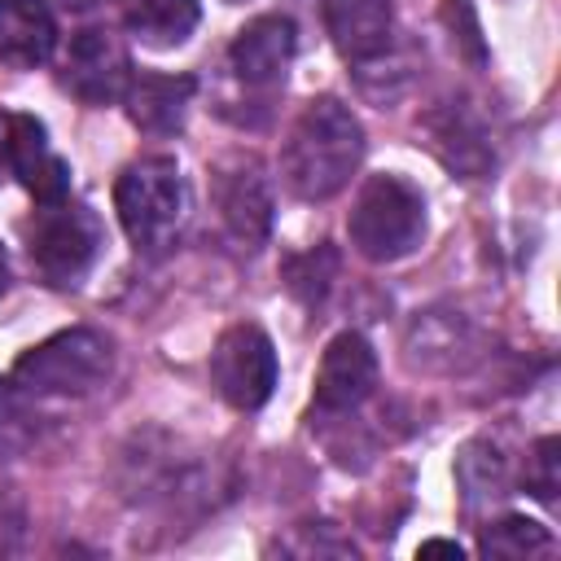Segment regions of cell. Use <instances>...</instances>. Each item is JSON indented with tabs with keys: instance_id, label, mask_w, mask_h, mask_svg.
<instances>
[{
	"instance_id": "ac0fdd59",
	"label": "cell",
	"mask_w": 561,
	"mask_h": 561,
	"mask_svg": "<svg viewBox=\"0 0 561 561\" xmlns=\"http://www.w3.org/2000/svg\"><path fill=\"white\" fill-rule=\"evenodd\" d=\"M280 280H285V289H289L302 307L324 302V294H329L333 280H337V250L320 241V245H311V250H302V254H285Z\"/></svg>"
},
{
	"instance_id": "7a4b0ae2",
	"label": "cell",
	"mask_w": 561,
	"mask_h": 561,
	"mask_svg": "<svg viewBox=\"0 0 561 561\" xmlns=\"http://www.w3.org/2000/svg\"><path fill=\"white\" fill-rule=\"evenodd\" d=\"M110 368H114V342L105 333L61 329L48 342L31 346L13 364L9 381L22 386L44 408H57V403H79L92 390H101L110 381Z\"/></svg>"
},
{
	"instance_id": "ffe728a7",
	"label": "cell",
	"mask_w": 561,
	"mask_h": 561,
	"mask_svg": "<svg viewBox=\"0 0 561 561\" xmlns=\"http://www.w3.org/2000/svg\"><path fill=\"white\" fill-rule=\"evenodd\" d=\"M478 552L482 557H508V561H522V557H539V552H552V535L530 522V517H500L482 530L478 539Z\"/></svg>"
},
{
	"instance_id": "d4e9b609",
	"label": "cell",
	"mask_w": 561,
	"mask_h": 561,
	"mask_svg": "<svg viewBox=\"0 0 561 561\" xmlns=\"http://www.w3.org/2000/svg\"><path fill=\"white\" fill-rule=\"evenodd\" d=\"M4 118H9V114H0V180L9 175V153H4Z\"/></svg>"
},
{
	"instance_id": "3957f363",
	"label": "cell",
	"mask_w": 561,
	"mask_h": 561,
	"mask_svg": "<svg viewBox=\"0 0 561 561\" xmlns=\"http://www.w3.org/2000/svg\"><path fill=\"white\" fill-rule=\"evenodd\" d=\"M346 237L368 263L408 259L425 237V197L403 175H368L346 215Z\"/></svg>"
},
{
	"instance_id": "5bb4252c",
	"label": "cell",
	"mask_w": 561,
	"mask_h": 561,
	"mask_svg": "<svg viewBox=\"0 0 561 561\" xmlns=\"http://www.w3.org/2000/svg\"><path fill=\"white\" fill-rule=\"evenodd\" d=\"M197 79L193 75H131L123 105L127 118L149 136H175L188 118Z\"/></svg>"
},
{
	"instance_id": "7402d4cb",
	"label": "cell",
	"mask_w": 561,
	"mask_h": 561,
	"mask_svg": "<svg viewBox=\"0 0 561 561\" xmlns=\"http://www.w3.org/2000/svg\"><path fill=\"white\" fill-rule=\"evenodd\" d=\"M557 451H561V443L548 434L535 443V451L526 460V491L543 504H557V491H561V456Z\"/></svg>"
},
{
	"instance_id": "8992f818",
	"label": "cell",
	"mask_w": 561,
	"mask_h": 561,
	"mask_svg": "<svg viewBox=\"0 0 561 561\" xmlns=\"http://www.w3.org/2000/svg\"><path fill=\"white\" fill-rule=\"evenodd\" d=\"M210 386L237 412L263 408L276 390V346H272V337L259 324L224 329L215 351H210Z\"/></svg>"
},
{
	"instance_id": "44dd1931",
	"label": "cell",
	"mask_w": 561,
	"mask_h": 561,
	"mask_svg": "<svg viewBox=\"0 0 561 561\" xmlns=\"http://www.w3.org/2000/svg\"><path fill=\"white\" fill-rule=\"evenodd\" d=\"M438 22L451 31V48H456L460 57H469L473 66H482V61H486L482 26H478V18H473V4H469V0H443V4H438Z\"/></svg>"
},
{
	"instance_id": "83f0119b",
	"label": "cell",
	"mask_w": 561,
	"mask_h": 561,
	"mask_svg": "<svg viewBox=\"0 0 561 561\" xmlns=\"http://www.w3.org/2000/svg\"><path fill=\"white\" fill-rule=\"evenodd\" d=\"M228 4H241V0H228Z\"/></svg>"
},
{
	"instance_id": "2e32d148",
	"label": "cell",
	"mask_w": 561,
	"mask_h": 561,
	"mask_svg": "<svg viewBox=\"0 0 561 561\" xmlns=\"http://www.w3.org/2000/svg\"><path fill=\"white\" fill-rule=\"evenodd\" d=\"M118 13H123V26L149 48H175L202 22L197 0H118Z\"/></svg>"
},
{
	"instance_id": "d6986e66",
	"label": "cell",
	"mask_w": 561,
	"mask_h": 561,
	"mask_svg": "<svg viewBox=\"0 0 561 561\" xmlns=\"http://www.w3.org/2000/svg\"><path fill=\"white\" fill-rule=\"evenodd\" d=\"M456 473H460V486H465V500L478 504V500H500L508 495V478H504V456L495 443L486 438H473L460 447V460H456Z\"/></svg>"
},
{
	"instance_id": "4fadbf2b",
	"label": "cell",
	"mask_w": 561,
	"mask_h": 561,
	"mask_svg": "<svg viewBox=\"0 0 561 561\" xmlns=\"http://www.w3.org/2000/svg\"><path fill=\"white\" fill-rule=\"evenodd\" d=\"M425 131H430L434 153H438L456 175H465V180L482 175V171L495 162L491 136H486V127L478 123V114H473L465 101H447V105L430 110V114H425Z\"/></svg>"
},
{
	"instance_id": "52a82bcc",
	"label": "cell",
	"mask_w": 561,
	"mask_h": 561,
	"mask_svg": "<svg viewBox=\"0 0 561 561\" xmlns=\"http://www.w3.org/2000/svg\"><path fill=\"white\" fill-rule=\"evenodd\" d=\"M131 75H136V70H131V57H127V48L118 44L114 31L83 26V31H75V39L66 44L61 83H66L83 105L123 101Z\"/></svg>"
},
{
	"instance_id": "6da1fadb",
	"label": "cell",
	"mask_w": 561,
	"mask_h": 561,
	"mask_svg": "<svg viewBox=\"0 0 561 561\" xmlns=\"http://www.w3.org/2000/svg\"><path fill=\"white\" fill-rule=\"evenodd\" d=\"M364 162V127L337 96H311L285 131L280 175L302 202L337 197Z\"/></svg>"
},
{
	"instance_id": "5b68a950",
	"label": "cell",
	"mask_w": 561,
	"mask_h": 561,
	"mask_svg": "<svg viewBox=\"0 0 561 561\" xmlns=\"http://www.w3.org/2000/svg\"><path fill=\"white\" fill-rule=\"evenodd\" d=\"M101 245H105V232H101L96 210H88L83 202H70V197L39 206L26 224L31 263L57 289H75L92 272Z\"/></svg>"
},
{
	"instance_id": "484cf974",
	"label": "cell",
	"mask_w": 561,
	"mask_h": 561,
	"mask_svg": "<svg viewBox=\"0 0 561 561\" xmlns=\"http://www.w3.org/2000/svg\"><path fill=\"white\" fill-rule=\"evenodd\" d=\"M9 289V259H4V245H0V294Z\"/></svg>"
},
{
	"instance_id": "603a6c76",
	"label": "cell",
	"mask_w": 561,
	"mask_h": 561,
	"mask_svg": "<svg viewBox=\"0 0 561 561\" xmlns=\"http://www.w3.org/2000/svg\"><path fill=\"white\" fill-rule=\"evenodd\" d=\"M22 535H26V508L13 491L0 486V557H13L22 548Z\"/></svg>"
},
{
	"instance_id": "30bf717a",
	"label": "cell",
	"mask_w": 561,
	"mask_h": 561,
	"mask_svg": "<svg viewBox=\"0 0 561 561\" xmlns=\"http://www.w3.org/2000/svg\"><path fill=\"white\" fill-rule=\"evenodd\" d=\"M4 153H9V175L39 202H61L70 197V167L61 153H53L48 131L35 114H9L4 118Z\"/></svg>"
},
{
	"instance_id": "277c9868",
	"label": "cell",
	"mask_w": 561,
	"mask_h": 561,
	"mask_svg": "<svg viewBox=\"0 0 561 561\" xmlns=\"http://www.w3.org/2000/svg\"><path fill=\"white\" fill-rule=\"evenodd\" d=\"M184 206H188V193H184L175 158H167V153H145V158L127 162L123 175L114 180L118 224L131 237V245L145 254H158L175 241Z\"/></svg>"
},
{
	"instance_id": "9a60e30c",
	"label": "cell",
	"mask_w": 561,
	"mask_h": 561,
	"mask_svg": "<svg viewBox=\"0 0 561 561\" xmlns=\"http://www.w3.org/2000/svg\"><path fill=\"white\" fill-rule=\"evenodd\" d=\"M57 48V22L44 0H0V61L35 70Z\"/></svg>"
},
{
	"instance_id": "9c48e42d",
	"label": "cell",
	"mask_w": 561,
	"mask_h": 561,
	"mask_svg": "<svg viewBox=\"0 0 561 561\" xmlns=\"http://www.w3.org/2000/svg\"><path fill=\"white\" fill-rule=\"evenodd\" d=\"M373 386H377V351L355 329L337 333L324 346L320 368H316V408L329 416L355 412L373 394Z\"/></svg>"
},
{
	"instance_id": "e0dca14e",
	"label": "cell",
	"mask_w": 561,
	"mask_h": 561,
	"mask_svg": "<svg viewBox=\"0 0 561 561\" xmlns=\"http://www.w3.org/2000/svg\"><path fill=\"white\" fill-rule=\"evenodd\" d=\"M53 425H57V412L53 408H44L22 386H13L9 377H0V465L4 460H18L35 443H44V434Z\"/></svg>"
},
{
	"instance_id": "7c38bea8",
	"label": "cell",
	"mask_w": 561,
	"mask_h": 561,
	"mask_svg": "<svg viewBox=\"0 0 561 561\" xmlns=\"http://www.w3.org/2000/svg\"><path fill=\"white\" fill-rule=\"evenodd\" d=\"M324 31L346 61L368 66L386 57L394 44V4L390 0H324Z\"/></svg>"
},
{
	"instance_id": "ba28073f",
	"label": "cell",
	"mask_w": 561,
	"mask_h": 561,
	"mask_svg": "<svg viewBox=\"0 0 561 561\" xmlns=\"http://www.w3.org/2000/svg\"><path fill=\"white\" fill-rule=\"evenodd\" d=\"M215 206L237 245L259 250L272 232V188L254 158H228L215 167Z\"/></svg>"
},
{
	"instance_id": "4316f807",
	"label": "cell",
	"mask_w": 561,
	"mask_h": 561,
	"mask_svg": "<svg viewBox=\"0 0 561 561\" xmlns=\"http://www.w3.org/2000/svg\"><path fill=\"white\" fill-rule=\"evenodd\" d=\"M57 4H66V9H88V4H96V0H57Z\"/></svg>"
},
{
	"instance_id": "8fae6325",
	"label": "cell",
	"mask_w": 561,
	"mask_h": 561,
	"mask_svg": "<svg viewBox=\"0 0 561 561\" xmlns=\"http://www.w3.org/2000/svg\"><path fill=\"white\" fill-rule=\"evenodd\" d=\"M298 48V31L285 13H263L245 22L228 48V66L245 88H272L285 79Z\"/></svg>"
},
{
	"instance_id": "cb8c5ba5",
	"label": "cell",
	"mask_w": 561,
	"mask_h": 561,
	"mask_svg": "<svg viewBox=\"0 0 561 561\" xmlns=\"http://www.w3.org/2000/svg\"><path fill=\"white\" fill-rule=\"evenodd\" d=\"M416 552H421V557H434V552H447V557H465V548H460V543H451V539H430V543H421Z\"/></svg>"
}]
</instances>
